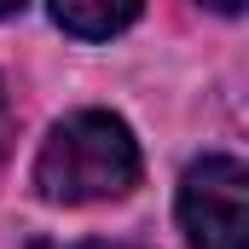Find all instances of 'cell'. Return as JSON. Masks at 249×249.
<instances>
[{"label": "cell", "mask_w": 249, "mask_h": 249, "mask_svg": "<svg viewBox=\"0 0 249 249\" xmlns=\"http://www.w3.org/2000/svg\"><path fill=\"white\" fill-rule=\"evenodd\" d=\"M6 139H12V110H6V93H0V157H6Z\"/></svg>", "instance_id": "277c9868"}, {"label": "cell", "mask_w": 249, "mask_h": 249, "mask_svg": "<svg viewBox=\"0 0 249 249\" xmlns=\"http://www.w3.org/2000/svg\"><path fill=\"white\" fill-rule=\"evenodd\" d=\"M145 0H53V23L75 41H110L139 18Z\"/></svg>", "instance_id": "3957f363"}, {"label": "cell", "mask_w": 249, "mask_h": 249, "mask_svg": "<svg viewBox=\"0 0 249 249\" xmlns=\"http://www.w3.org/2000/svg\"><path fill=\"white\" fill-rule=\"evenodd\" d=\"M145 162H139V139L122 116L110 110H75L64 116L41 151H35V191L58 209L81 203H110L139 186Z\"/></svg>", "instance_id": "6da1fadb"}, {"label": "cell", "mask_w": 249, "mask_h": 249, "mask_svg": "<svg viewBox=\"0 0 249 249\" xmlns=\"http://www.w3.org/2000/svg\"><path fill=\"white\" fill-rule=\"evenodd\" d=\"M12 12H23V0H0V18H12Z\"/></svg>", "instance_id": "8992f818"}, {"label": "cell", "mask_w": 249, "mask_h": 249, "mask_svg": "<svg viewBox=\"0 0 249 249\" xmlns=\"http://www.w3.org/2000/svg\"><path fill=\"white\" fill-rule=\"evenodd\" d=\"M35 249H53V244H35Z\"/></svg>", "instance_id": "52a82bcc"}, {"label": "cell", "mask_w": 249, "mask_h": 249, "mask_svg": "<svg viewBox=\"0 0 249 249\" xmlns=\"http://www.w3.org/2000/svg\"><path fill=\"white\" fill-rule=\"evenodd\" d=\"M249 168L238 157L214 151L197 157L180 180L174 214L180 232L191 238V249H249Z\"/></svg>", "instance_id": "7a4b0ae2"}, {"label": "cell", "mask_w": 249, "mask_h": 249, "mask_svg": "<svg viewBox=\"0 0 249 249\" xmlns=\"http://www.w3.org/2000/svg\"><path fill=\"white\" fill-rule=\"evenodd\" d=\"M197 6H214V12H226V18H232V12H244V0H197Z\"/></svg>", "instance_id": "5b68a950"}]
</instances>
